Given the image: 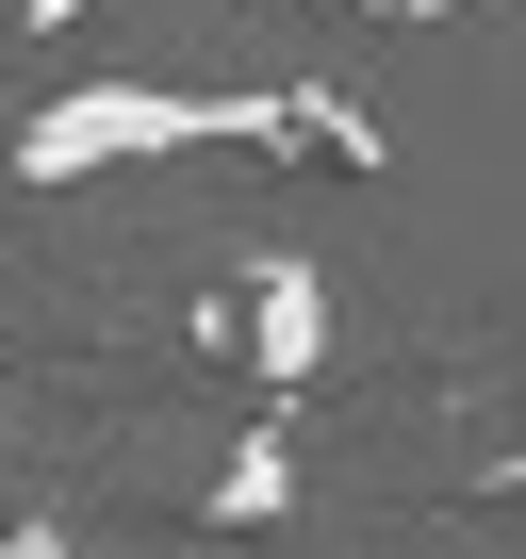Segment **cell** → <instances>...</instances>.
Returning <instances> with one entry per match:
<instances>
[{
    "instance_id": "3",
    "label": "cell",
    "mask_w": 526,
    "mask_h": 559,
    "mask_svg": "<svg viewBox=\"0 0 526 559\" xmlns=\"http://www.w3.org/2000/svg\"><path fill=\"white\" fill-rule=\"evenodd\" d=\"M214 510H297V444H280V428H247L230 477H214Z\"/></svg>"
},
{
    "instance_id": "2",
    "label": "cell",
    "mask_w": 526,
    "mask_h": 559,
    "mask_svg": "<svg viewBox=\"0 0 526 559\" xmlns=\"http://www.w3.org/2000/svg\"><path fill=\"white\" fill-rule=\"evenodd\" d=\"M247 297H263V313H247V362H263V379H313V362H330V280H297V263H263Z\"/></svg>"
},
{
    "instance_id": "1",
    "label": "cell",
    "mask_w": 526,
    "mask_h": 559,
    "mask_svg": "<svg viewBox=\"0 0 526 559\" xmlns=\"http://www.w3.org/2000/svg\"><path fill=\"white\" fill-rule=\"evenodd\" d=\"M297 99H181V83H67L17 132V181H116L148 148H280Z\"/></svg>"
}]
</instances>
